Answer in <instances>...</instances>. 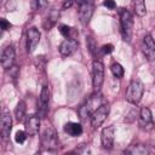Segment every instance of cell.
I'll list each match as a JSON object with an SVG mask.
<instances>
[{"mask_svg":"<svg viewBox=\"0 0 155 155\" xmlns=\"http://www.w3.org/2000/svg\"><path fill=\"white\" fill-rule=\"evenodd\" d=\"M114 136H115V128L114 126H108L102 130L101 133V143L104 149H111L114 144Z\"/></svg>","mask_w":155,"mask_h":155,"instance_id":"cell-10","label":"cell"},{"mask_svg":"<svg viewBox=\"0 0 155 155\" xmlns=\"http://www.w3.org/2000/svg\"><path fill=\"white\" fill-rule=\"evenodd\" d=\"M41 144L48 149V150H53L57 148L58 145V136L56 130L52 126H48L45 128V131L41 134Z\"/></svg>","mask_w":155,"mask_h":155,"instance_id":"cell-5","label":"cell"},{"mask_svg":"<svg viewBox=\"0 0 155 155\" xmlns=\"http://www.w3.org/2000/svg\"><path fill=\"white\" fill-rule=\"evenodd\" d=\"M15 56H16V53H15V48H13L12 45H8V46H6L4 48V51L0 54V63H1L4 69L7 70L8 68H11L13 65Z\"/></svg>","mask_w":155,"mask_h":155,"instance_id":"cell-9","label":"cell"},{"mask_svg":"<svg viewBox=\"0 0 155 155\" xmlns=\"http://www.w3.org/2000/svg\"><path fill=\"white\" fill-rule=\"evenodd\" d=\"M143 48H149V50L155 51V44H154V40H153L151 35H145L144 36V39H143Z\"/></svg>","mask_w":155,"mask_h":155,"instance_id":"cell-22","label":"cell"},{"mask_svg":"<svg viewBox=\"0 0 155 155\" xmlns=\"http://www.w3.org/2000/svg\"><path fill=\"white\" fill-rule=\"evenodd\" d=\"M79 47V42L75 39H65L62 41V44L59 45V53L63 57H69L73 53H75V51Z\"/></svg>","mask_w":155,"mask_h":155,"instance_id":"cell-11","label":"cell"},{"mask_svg":"<svg viewBox=\"0 0 155 155\" xmlns=\"http://www.w3.org/2000/svg\"><path fill=\"white\" fill-rule=\"evenodd\" d=\"M40 36H41V34H40L39 29H36L35 27H31V28L28 29V31H27V48H28V52H33L36 48V46L40 41Z\"/></svg>","mask_w":155,"mask_h":155,"instance_id":"cell-12","label":"cell"},{"mask_svg":"<svg viewBox=\"0 0 155 155\" xmlns=\"http://www.w3.org/2000/svg\"><path fill=\"white\" fill-rule=\"evenodd\" d=\"M144 93V86L140 80H132L126 91V101L131 104H137L140 102Z\"/></svg>","mask_w":155,"mask_h":155,"instance_id":"cell-1","label":"cell"},{"mask_svg":"<svg viewBox=\"0 0 155 155\" xmlns=\"http://www.w3.org/2000/svg\"><path fill=\"white\" fill-rule=\"evenodd\" d=\"M103 5H104L107 8H109V10H114V8L116 7V4H115L114 0H104V1H103Z\"/></svg>","mask_w":155,"mask_h":155,"instance_id":"cell-28","label":"cell"},{"mask_svg":"<svg viewBox=\"0 0 155 155\" xmlns=\"http://www.w3.org/2000/svg\"><path fill=\"white\" fill-rule=\"evenodd\" d=\"M125 153L132 154V155H144V154H147L148 151H147L145 147L142 145V144H132V145H130L128 149L125 150Z\"/></svg>","mask_w":155,"mask_h":155,"instance_id":"cell-18","label":"cell"},{"mask_svg":"<svg viewBox=\"0 0 155 155\" xmlns=\"http://www.w3.org/2000/svg\"><path fill=\"white\" fill-rule=\"evenodd\" d=\"M119 16H120L121 33H122L124 40L130 41L131 36H132V29H133V16L126 8H120Z\"/></svg>","mask_w":155,"mask_h":155,"instance_id":"cell-2","label":"cell"},{"mask_svg":"<svg viewBox=\"0 0 155 155\" xmlns=\"http://www.w3.org/2000/svg\"><path fill=\"white\" fill-rule=\"evenodd\" d=\"M24 128L27 134L29 136H35L39 132L40 128V117L38 115H29L27 116L24 121Z\"/></svg>","mask_w":155,"mask_h":155,"instance_id":"cell-13","label":"cell"},{"mask_svg":"<svg viewBox=\"0 0 155 155\" xmlns=\"http://www.w3.org/2000/svg\"><path fill=\"white\" fill-rule=\"evenodd\" d=\"M140 125H149L151 126L153 125V115H151V111L149 108L147 107H143L140 109Z\"/></svg>","mask_w":155,"mask_h":155,"instance_id":"cell-15","label":"cell"},{"mask_svg":"<svg viewBox=\"0 0 155 155\" xmlns=\"http://www.w3.org/2000/svg\"><path fill=\"white\" fill-rule=\"evenodd\" d=\"M104 82V65L101 61H93L92 63V86L94 92L99 91Z\"/></svg>","mask_w":155,"mask_h":155,"instance_id":"cell-3","label":"cell"},{"mask_svg":"<svg viewBox=\"0 0 155 155\" xmlns=\"http://www.w3.org/2000/svg\"><path fill=\"white\" fill-rule=\"evenodd\" d=\"M133 7L134 11L138 16H144L147 13V7H145V0H133Z\"/></svg>","mask_w":155,"mask_h":155,"instance_id":"cell-19","label":"cell"},{"mask_svg":"<svg viewBox=\"0 0 155 155\" xmlns=\"http://www.w3.org/2000/svg\"><path fill=\"white\" fill-rule=\"evenodd\" d=\"M12 130V117L10 113L2 111L0 114V138L4 142L10 139V133Z\"/></svg>","mask_w":155,"mask_h":155,"instance_id":"cell-7","label":"cell"},{"mask_svg":"<svg viewBox=\"0 0 155 155\" xmlns=\"http://www.w3.org/2000/svg\"><path fill=\"white\" fill-rule=\"evenodd\" d=\"M113 50H114V46H113L111 44H107V45H103V46H102V48H101V51H102L104 54L111 53V52H113Z\"/></svg>","mask_w":155,"mask_h":155,"instance_id":"cell-27","label":"cell"},{"mask_svg":"<svg viewBox=\"0 0 155 155\" xmlns=\"http://www.w3.org/2000/svg\"><path fill=\"white\" fill-rule=\"evenodd\" d=\"M25 111H27V105L24 103V101H19L16 105V109H15V116L17 119V121H23L24 120V116H25Z\"/></svg>","mask_w":155,"mask_h":155,"instance_id":"cell-16","label":"cell"},{"mask_svg":"<svg viewBox=\"0 0 155 155\" xmlns=\"http://www.w3.org/2000/svg\"><path fill=\"white\" fill-rule=\"evenodd\" d=\"M11 27H12V24H11L7 19L0 18V29H2V30H8Z\"/></svg>","mask_w":155,"mask_h":155,"instance_id":"cell-26","label":"cell"},{"mask_svg":"<svg viewBox=\"0 0 155 155\" xmlns=\"http://www.w3.org/2000/svg\"><path fill=\"white\" fill-rule=\"evenodd\" d=\"M73 2H74V0H65L64 4H63V8H68V7H70V6L73 5Z\"/></svg>","mask_w":155,"mask_h":155,"instance_id":"cell-30","label":"cell"},{"mask_svg":"<svg viewBox=\"0 0 155 155\" xmlns=\"http://www.w3.org/2000/svg\"><path fill=\"white\" fill-rule=\"evenodd\" d=\"M25 139H27V132L25 131H17L16 132V134H15V140L17 142V143H19V144H22V143H24L25 142Z\"/></svg>","mask_w":155,"mask_h":155,"instance_id":"cell-25","label":"cell"},{"mask_svg":"<svg viewBox=\"0 0 155 155\" xmlns=\"http://www.w3.org/2000/svg\"><path fill=\"white\" fill-rule=\"evenodd\" d=\"M64 132L71 137H79L82 133V126L79 122H67L64 125Z\"/></svg>","mask_w":155,"mask_h":155,"instance_id":"cell-14","label":"cell"},{"mask_svg":"<svg viewBox=\"0 0 155 155\" xmlns=\"http://www.w3.org/2000/svg\"><path fill=\"white\" fill-rule=\"evenodd\" d=\"M74 1H75V2H76V4H78V5H79V4H81V2H82V1H84V0H74Z\"/></svg>","mask_w":155,"mask_h":155,"instance_id":"cell-31","label":"cell"},{"mask_svg":"<svg viewBox=\"0 0 155 155\" xmlns=\"http://www.w3.org/2000/svg\"><path fill=\"white\" fill-rule=\"evenodd\" d=\"M87 41H88V47H90L91 53H94L96 46H94V41H93V39H92V38H88V39H87Z\"/></svg>","mask_w":155,"mask_h":155,"instance_id":"cell-29","label":"cell"},{"mask_svg":"<svg viewBox=\"0 0 155 155\" xmlns=\"http://www.w3.org/2000/svg\"><path fill=\"white\" fill-rule=\"evenodd\" d=\"M58 16H59V13H58L56 10H52V11L50 12V15L47 16L46 21L44 22V28H45L46 30H50V29L56 24V22H57V19H58Z\"/></svg>","mask_w":155,"mask_h":155,"instance_id":"cell-17","label":"cell"},{"mask_svg":"<svg viewBox=\"0 0 155 155\" xmlns=\"http://www.w3.org/2000/svg\"><path fill=\"white\" fill-rule=\"evenodd\" d=\"M110 70H111L113 75L115 78H117V79H121L124 76V74H125V70H124V68H122V65L120 63H113L111 67H110Z\"/></svg>","mask_w":155,"mask_h":155,"instance_id":"cell-20","label":"cell"},{"mask_svg":"<svg viewBox=\"0 0 155 155\" xmlns=\"http://www.w3.org/2000/svg\"><path fill=\"white\" fill-rule=\"evenodd\" d=\"M94 5L93 0H84L81 4H79V18L82 24H87L93 15Z\"/></svg>","mask_w":155,"mask_h":155,"instance_id":"cell-8","label":"cell"},{"mask_svg":"<svg viewBox=\"0 0 155 155\" xmlns=\"http://www.w3.org/2000/svg\"><path fill=\"white\" fill-rule=\"evenodd\" d=\"M31 5H33V8L34 10H45L47 7V0H33L31 1Z\"/></svg>","mask_w":155,"mask_h":155,"instance_id":"cell-23","label":"cell"},{"mask_svg":"<svg viewBox=\"0 0 155 155\" xmlns=\"http://www.w3.org/2000/svg\"><path fill=\"white\" fill-rule=\"evenodd\" d=\"M50 97H51V92H50V88L47 86H44L41 88V93H40V103L45 104V105H48V102H50Z\"/></svg>","mask_w":155,"mask_h":155,"instance_id":"cell-21","label":"cell"},{"mask_svg":"<svg viewBox=\"0 0 155 155\" xmlns=\"http://www.w3.org/2000/svg\"><path fill=\"white\" fill-rule=\"evenodd\" d=\"M101 104H102V96H101V93H98V91H97V92L93 93V94L88 98V101L79 109L80 116H81V117H85V116L91 115Z\"/></svg>","mask_w":155,"mask_h":155,"instance_id":"cell-4","label":"cell"},{"mask_svg":"<svg viewBox=\"0 0 155 155\" xmlns=\"http://www.w3.org/2000/svg\"><path fill=\"white\" fill-rule=\"evenodd\" d=\"M71 29H73V28H70V27L67 25V24H61V25H59V33H61L65 39H69L70 33H71Z\"/></svg>","mask_w":155,"mask_h":155,"instance_id":"cell-24","label":"cell"},{"mask_svg":"<svg viewBox=\"0 0 155 155\" xmlns=\"http://www.w3.org/2000/svg\"><path fill=\"white\" fill-rule=\"evenodd\" d=\"M110 111V107L109 104H101L92 114H91V124L94 128L99 127L108 117Z\"/></svg>","mask_w":155,"mask_h":155,"instance_id":"cell-6","label":"cell"}]
</instances>
